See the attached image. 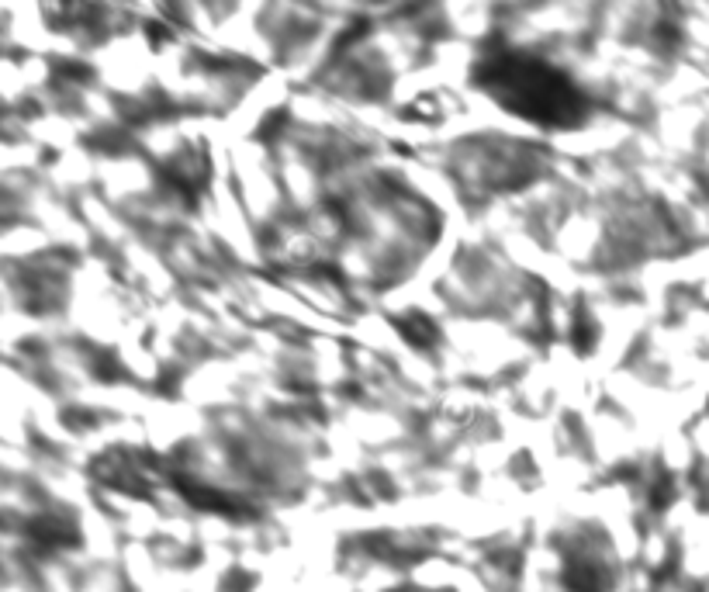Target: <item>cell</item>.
Wrapping results in <instances>:
<instances>
[{
	"label": "cell",
	"instance_id": "6da1fadb",
	"mask_svg": "<svg viewBox=\"0 0 709 592\" xmlns=\"http://www.w3.org/2000/svg\"><path fill=\"white\" fill-rule=\"evenodd\" d=\"M485 77L505 94V101L516 104L530 118H543V122H568L582 108V97L564 77L554 70L533 63V59H512V56H495L485 63Z\"/></svg>",
	"mask_w": 709,
	"mask_h": 592
}]
</instances>
